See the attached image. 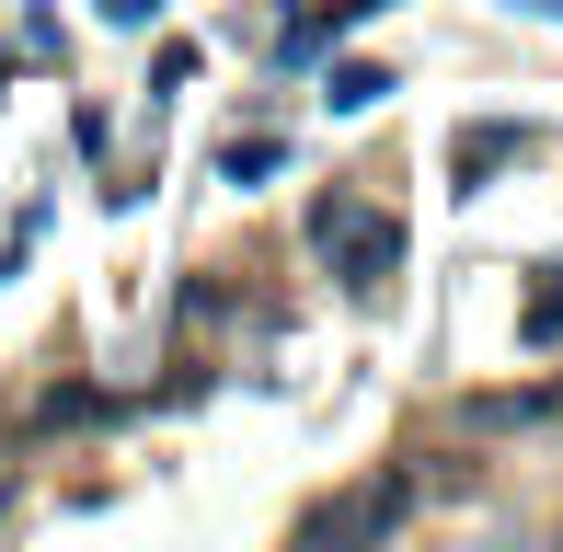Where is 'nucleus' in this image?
Wrapping results in <instances>:
<instances>
[{"label": "nucleus", "mask_w": 563, "mask_h": 552, "mask_svg": "<svg viewBox=\"0 0 563 552\" xmlns=\"http://www.w3.org/2000/svg\"><path fill=\"white\" fill-rule=\"evenodd\" d=\"M518 334H529V345H552V334H563V265H552V288L518 311Z\"/></svg>", "instance_id": "nucleus-8"}, {"label": "nucleus", "mask_w": 563, "mask_h": 552, "mask_svg": "<svg viewBox=\"0 0 563 552\" xmlns=\"http://www.w3.org/2000/svg\"><path fill=\"white\" fill-rule=\"evenodd\" d=\"M219 173H230V185H265V173H288V150H276V139H230Z\"/></svg>", "instance_id": "nucleus-5"}, {"label": "nucleus", "mask_w": 563, "mask_h": 552, "mask_svg": "<svg viewBox=\"0 0 563 552\" xmlns=\"http://www.w3.org/2000/svg\"><path fill=\"white\" fill-rule=\"evenodd\" d=\"M12 35H23V58H35V69L58 58V12H46V0H12Z\"/></svg>", "instance_id": "nucleus-6"}, {"label": "nucleus", "mask_w": 563, "mask_h": 552, "mask_svg": "<svg viewBox=\"0 0 563 552\" xmlns=\"http://www.w3.org/2000/svg\"><path fill=\"white\" fill-rule=\"evenodd\" d=\"M379 92H391V69H368V58H356V69H334V115H368Z\"/></svg>", "instance_id": "nucleus-7"}, {"label": "nucleus", "mask_w": 563, "mask_h": 552, "mask_svg": "<svg viewBox=\"0 0 563 552\" xmlns=\"http://www.w3.org/2000/svg\"><path fill=\"white\" fill-rule=\"evenodd\" d=\"M518 12H541V23H563V0H518Z\"/></svg>", "instance_id": "nucleus-10"}, {"label": "nucleus", "mask_w": 563, "mask_h": 552, "mask_svg": "<svg viewBox=\"0 0 563 552\" xmlns=\"http://www.w3.org/2000/svg\"><path fill=\"white\" fill-rule=\"evenodd\" d=\"M563 404V380H541V391H483V404H472V426H541Z\"/></svg>", "instance_id": "nucleus-3"}, {"label": "nucleus", "mask_w": 563, "mask_h": 552, "mask_svg": "<svg viewBox=\"0 0 563 552\" xmlns=\"http://www.w3.org/2000/svg\"><path fill=\"white\" fill-rule=\"evenodd\" d=\"M449 162H460V173H495V162H518V128H460V139H449Z\"/></svg>", "instance_id": "nucleus-4"}, {"label": "nucleus", "mask_w": 563, "mask_h": 552, "mask_svg": "<svg viewBox=\"0 0 563 552\" xmlns=\"http://www.w3.org/2000/svg\"><path fill=\"white\" fill-rule=\"evenodd\" d=\"M104 23H162V0H104Z\"/></svg>", "instance_id": "nucleus-9"}, {"label": "nucleus", "mask_w": 563, "mask_h": 552, "mask_svg": "<svg viewBox=\"0 0 563 552\" xmlns=\"http://www.w3.org/2000/svg\"><path fill=\"white\" fill-rule=\"evenodd\" d=\"M402 518H415V484H402V472H368V484L322 495V507L299 518V541H311V552H334V541H391Z\"/></svg>", "instance_id": "nucleus-2"}, {"label": "nucleus", "mask_w": 563, "mask_h": 552, "mask_svg": "<svg viewBox=\"0 0 563 552\" xmlns=\"http://www.w3.org/2000/svg\"><path fill=\"white\" fill-rule=\"evenodd\" d=\"M311 254L334 265L345 288H379V276L402 265V219H391V208H368V196H345V185H334V196H322V208H311Z\"/></svg>", "instance_id": "nucleus-1"}]
</instances>
